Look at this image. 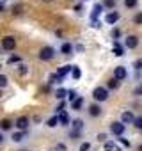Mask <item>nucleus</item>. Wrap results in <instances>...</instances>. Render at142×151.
<instances>
[{
	"label": "nucleus",
	"instance_id": "f257e3e1",
	"mask_svg": "<svg viewBox=\"0 0 142 151\" xmlns=\"http://www.w3.org/2000/svg\"><path fill=\"white\" fill-rule=\"evenodd\" d=\"M93 98H94V101L103 103V101H107V100L110 98V91H108L107 87H103V86L94 87V91H93Z\"/></svg>",
	"mask_w": 142,
	"mask_h": 151
},
{
	"label": "nucleus",
	"instance_id": "f03ea898",
	"mask_svg": "<svg viewBox=\"0 0 142 151\" xmlns=\"http://www.w3.org/2000/svg\"><path fill=\"white\" fill-rule=\"evenodd\" d=\"M37 57H39L41 60H44V62H48V60H52V59L55 57V48H53V46H43V48L39 50V53H37Z\"/></svg>",
	"mask_w": 142,
	"mask_h": 151
},
{
	"label": "nucleus",
	"instance_id": "7ed1b4c3",
	"mask_svg": "<svg viewBox=\"0 0 142 151\" xmlns=\"http://www.w3.org/2000/svg\"><path fill=\"white\" fill-rule=\"evenodd\" d=\"M114 78H115L117 82H124V80L128 78V69H126L124 66L114 68Z\"/></svg>",
	"mask_w": 142,
	"mask_h": 151
},
{
	"label": "nucleus",
	"instance_id": "20e7f679",
	"mask_svg": "<svg viewBox=\"0 0 142 151\" xmlns=\"http://www.w3.org/2000/svg\"><path fill=\"white\" fill-rule=\"evenodd\" d=\"M2 48H4L6 52H13V50L16 48V39H14L13 36H4V37H2Z\"/></svg>",
	"mask_w": 142,
	"mask_h": 151
},
{
	"label": "nucleus",
	"instance_id": "39448f33",
	"mask_svg": "<svg viewBox=\"0 0 142 151\" xmlns=\"http://www.w3.org/2000/svg\"><path fill=\"white\" fill-rule=\"evenodd\" d=\"M110 132H112V135H115V137H123L124 132H126V126H124L121 121H115V123L110 124Z\"/></svg>",
	"mask_w": 142,
	"mask_h": 151
},
{
	"label": "nucleus",
	"instance_id": "423d86ee",
	"mask_svg": "<svg viewBox=\"0 0 142 151\" xmlns=\"http://www.w3.org/2000/svg\"><path fill=\"white\" fill-rule=\"evenodd\" d=\"M14 126L18 128V132H27V130H29V126H30V119H29L27 116H22V117H18V119H16Z\"/></svg>",
	"mask_w": 142,
	"mask_h": 151
},
{
	"label": "nucleus",
	"instance_id": "0eeeda50",
	"mask_svg": "<svg viewBox=\"0 0 142 151\" xmlns=\"http://www.w3.org/2000/svg\"><path fill=\"white\" fill-rule=\"evenodd\" d=\"M69 126H71V132L84 133V130H85V121H84V119H73Z\"/></svg>",
	"mask_w": 142,
	"mask_h": 151
},
{
	"label": "nucleus",
	"instance_id": "6e6552de",
	"mask_svg": "<svg viewBox=\"0 0 142 151\" xmlns=\"http://www.w3.org/2000/svg\"><path fill=\"white\" fill-rule=\"evenodd\" d=\"M138 46V37L137 36H126V39H124V48H128V50H135Z\"/></svg>",
	"mask_w": 142,
	"mask_h": 151
},
{
	"label": "nucleus",
	"instance_id": "1a4fd4ad",
	"mask_svg": "<svg viewBox=\"0 0 142 151\" xmlns=\"http://www.w3.org/2000/svg\"><path fill=\"white\" fill-rule=\"evenodd\" d=\"M101 112H103V109H101L98 103H93V105L87 107V116H89V117H100Z\"/></svg>",
	"mask_w": 142,
	"mask_h": 151
},
{
	"label": "nucleus",
	"instance_id": "9d476101",
	"mask_svg": "<svg viewBox=\"0 0 142 151\" xmlns=\"http://www.w3.org/2000/svg\"><path fill=\"white\" fill-rule=\"evenodd\" d=\"M119 13H115V11H108L107 14H105V23L107 25H114V23H117L119 22Z\"/></svg>",
	"mask_w": 142,
	"mask_h": 151
},
{
	"label": "nucleus",
	"instance_id": "9b49d317",
	"mask_svg": "<svg viewBox=\"0 0 142 151\" xmlns=\"http://www.w3.org/2000/svg\"><path fill=\"white\" fill-rule=\"evenodd\" d=\"M133 119H135L133 112H130V110L121 112V123H123L124 126H126V124H133Z\"/></svg>",
	"mask_w": 142,
	"mask_h": 151
},
{
	"label": "nucleus",
	"instance_id": "f8f14e48",
	"mask_svg": "<svg viewBox=\"0 0 142 151\" xmlns=\"http://www.w3.org/2000/svg\"><path fill=\"white\" fill-rule=\"evenodd\" d=\"M57 116H59V124H62V126H69V124H71V117H69V114H67L66 110L59 112Z\"/></svg>",
	"mask_w": 142,
	"mask_h": 151
},
{
	"label": "nucleus",
	"instance_id": "ddd939ff",
	"mask_svg": "<svg viewBox=\"0 0 142 151\" xmlns=\"http://www.w3.org/2000/svg\"><path fill=\"white\" fill-rule=\"evenodd\" d=\"M71 69H73V66H71V64H66V66H60V68H59L55 73L59 75L60 78H64V77H67V75L71 73Z\"/></svg>",
	"mask_w": 142,
	"mask_h": 151
},
{
	"label": "nucleus",
	"instance_id": "4468645a",
	"mask_svg": "<svg viewBox=\"0 0 142 151\" xmlns=\"http://www.w3.org/2000/svg\"><path fill=\"white\" fill-rule=\"evenodd\" d=\"M73 50H75V46L71 43H67V41L60 45V53L62 55H73Z\"/></svg>",
	"mask_w": 142,
	"mask_h": 151
},
{
	"label": "nucleus",
	"instance_id": "2eb2a0df",
	"mask_svg": "<svg viewBox=\"0 0 142 151\" xmlns=\"http://www.w3.org/2000/svg\"><path fill=\"white\" fill-rule=\"evenodd\" d=\"M103 149L105 151H121V146L114 140H107V142H103Z\"/></svg>",
	"mask_w": 142,
	"mask_h": 151
},
{
	"label": "nucleus",
	"instance_id": "dca6fc26",
	"mask_svg": "<svg viewBox=\"0 0 142 151\" xmlns=\"http://www.w3.org/2000/svg\"><path fill=\"white\" fill-rule=\"evenodd\" d=\"M124 52H126V48H124L119 41H114V55H115V57H123Z\"/></svg>",
	"mask_w": 142,
	"mask_h": 151
},
{
	"label": "nucleus",
	"instance_id": "f3484780",
	"mask_svg": "<svg viewBox=\"0 0 142 151\" xmlns=\"http://www.w3.org/2000/svg\"><path fill=\"white\" fill-rule=\"evenodd\" d=\"M101 11H103V6H101V4H94L93 13H91V22H93V20H98L100 14H101Z\"/></svg>",
	"mask_w": 142,
	"mask_h": 151
},
{
	"label": "nucleus",
	"instance_id": "a211bd4d",
	"mask_svg": "<svg viewBox=\"0 0 142 151\" xmlns=\"http://www.w3.org/2000/svg\"><path fill=\"white\" fill-rule=\"evenodd\" d=\"M13 126L14 124H13L11 119H0V130H2V132H9Z\"/></svg>",
	"mask_w": 142,
	"mask_h": 151
},
{
	"label": "nucleus",
	"instance_id": "6ab92c4d",
	"mask_svg": "<svg viewBox=\"0 0 142 151\" xmlns=\"http://www.w3.org/2000/svg\"><path fill=\"white\" fill-rule=\"evenodd\" d=\"M25 135H27V132H14L11 135V139H13V142H23L25 140Z\"/></svg>",
	"mask_w": 142,
	"mask_h": 151
},
{
	"label": "nucleus",
	"instance_id": "aec40b11",
	"mask_svg": "<svg viewBox=\"0 0 142 151\" xmlns=\"http://www.w3.org/2000/svg\"><path fill=\"white\" fill-rule=\"evenodd\" d=\"M82 107H84V96H78L73 103H71V109L73 110H82Z\"/></svg>",
	"mask_w": 142,
	"mask_h": 151
},
{
	"label": "nucleus",
	"instance_id": "412c9836",
	"mask_svg": "<svg viewBox=\"0 0 142 151\" xmlns=\"http://www.w3.org/2000/svg\"><path fill=\"white\" fill-rule=\"evenodd\" d=\"M64 82V78H60L57 73H52L50 75V86H59V84H62Z\"/></svg>",
	"mask_w": 142,
	"mask_h": 151
},
{
	"label": "nucleus",
	"instance_id": "4be33fe9",
	"mask_svg": "<svg viewBox=\"0 0 142 151\" xmlns=\"http://www.w3.org/2000/svg\"><path fill=\"white\" fill-rule=\"evenodd\" d=\"M53 96H55L57 100H64V98L67 96V89H64V87H59V89L53 93Z\"/></svg>",
	"mask_w": 142,
	"mask_h": 151
},
{
	"label": "nucleus",
	"instance_id": "5701e85b",
	"mask_svg": "<svg viewBox=\"0 0 142 151\" xmlns=\"http://www.w3.org/2000/svg\"><path fill=\"white\" fill-rule=\"evenodd\" d=\"M46 126L48 128H57L59 126V116H52L50 119H46Z\"/></svg>",
	"mask_w": 142,
	"mask_h": 151
},
{
	"label": "nucleus",
	"instance_id": "b1692460",
	"mask_svg": "<svg viewBox=\"0 0 142 151\" xmlns=\"http://www.w3.org/2000/svg\"><path fill=\"white\" fill-rule=\"evenodd\" d=\"M71 77H73V80H80L82 78V69L78 66H73V69H71Z\"/></svg>",
	"mask_w": 142,
	"mask_h": 151
},
{
	"label": "nucleus",
	"instance_id": "393cba45",
	"mask_svg": "<svg viewBox=\"0 0 142 151\" xmlns=\"http://www.w3.org/2000/svg\"><path fill=\"white\" fill-rule=\"evenodd\" d=\"M117 87H119V82L112 77V78L108 80V84H107V89H108V91H112V89H117Z\"/></svg>",
	"mask_w": 142,
	"mask_h": 151
},
{
	"label": "nucleus",
	"instance_id": "a878e982",
	"mask_svg": "<svg viewBox=\"0 0 142 151\" xmlns=\"http://www.w3.org/2000/svg\"><path fill=\"white\" fill-rule=\"evenodd\" d=\"M133 126H135L137 130H142V116H135V119H133Z\"/></svg>",
	"mask_w": 142,
	"mask_h": 151
},
{
	"label": "nucleus",
	"instance_id": "bb28decb",
	"mask_svg": "<svg viewBox=\"0 0 142 151\" xmlns=\"http://www.w3.org/2000/svg\"><path fill=\"white\" fill-rule=\"evenodd\" d=\"M137 4H138V0H124V7H128V9L137 7Z\"/></svg>",
	"mask_w": 142,
	"mask_h": 151
},
{
	"label": "nucleus",
	"instance_id": "cd10ccee",
	"mask_svg": "<svg viewBox=\"0 0 142 151\" xmlns=\"http://www.w3.org/2000/svg\"><path fill=\"white\" fill-rule=\"evenodd\" d=\"M101 6H103V7H108V9H114V7H115V0H103Z\"/></svg>",
	"mask_w": 142,
	"mask_h": 151
},
{
	"label": "nucleus",
	"instance_id": "c85d7f7f",
	"mask_svg": "<svg viewBox=\"0 0 142 151\" xmlns=\"http://www.w3.org/2000/svg\"><path fill=\"white\" fill-rule=\"evenodd\" d=\"M77 98H78V94H77L75 91H67V101H69V103H73Z\"/></svg>",
	"mask_w": 142,
	"mask_h": 151
},
{
	"label": "nucleus",
	"instance_id": "c756f323",
	"mask_svg": "<svg viewBox=\"0 0 142 151\" xmlns=\"http://www.w3.org/2000/svg\"><path fill=\"white\" fill-rule=\"evenodd\" d=\"M27 71H29V66L23 64V62H20V64H18V73H20V75H25Z\"/></svg>",
	"mask_w": 142,
	"mask_h": 151
},
{
	"label": "nucleus",
	"instance_id": "7c9ffc66",
	"mask_svg": "<svg viewBox=\"0 0 142 151\" xmlns=\"http://www.w3.org/2000/svg\"><path fill=\"white\" fill-rule=\"evenodd\" d=\"M7 84H9L7 77H6V75H0V89H4V87H7Z\"/></svg>",
	"mask_w": 142,
	"mask_h": 151
},
{
	"label": "nucleus",
	"instance_id": "2f4dec72",
	"mask_svg": "<svg viewBox=\"0 0 142 151\" xmlns=\"http://www.w3.org/2000/svg\"><path fill=\"white\" fill-rule=\"evenodd\" d=\"M7 62H9V64H14V62L20 64V62H22V57H20V55H11V57L7 59Z\"/></svg>",
	"mask_w": 142,
	"mask_h": 151
},
{
	"label": "nucleus",
	"instance_id": "473e14b6",
	"mask_svg": "<svg viewBox=\"0 0 142 151\" xmlns=\"http://www.w3.org/2000/svg\"><path fill=\"white\" fill-rule=\"evenodd\" d=\"M133 23H137V25H142V11H140V13H137V14L133 16Z\"/></svg>",
	"mask_w": 142,
	"mask_h": 151
},
{
	"label": "nucleus",
	"instance_id": "72a5a7b5",
	"mask_svg": "<svg viewBox=\"0 0 142 151\" xmlns=\"http://www.w3.org/2000/svg\"><path fill=\"white\" fill-rule=\"evenodd\" d=\"M78 151H91V142H82Z\"/></svg>",
	"mask_w": 142,
	"mask_h": 151
},
{
	"label": "nucleus",
	"instance_id": "f704fd0d",
	"mask_svg": "<svg viewBox=\"0 0 142 151\" xmlns=\"http://www.w3.org/2000/svg\"><path fill=\"white\" fill-rule=\"evenodd\" d=\"M119 36H121V30H119V29H114V30H112V37H114V41H119Z\"/></svg>",
	"mask_w": 142,
	"mask_h": 151
},
{
	"label": "nucleus",
	"instance_id": "c9c22d12",
	"mask_svg": "<svg viewBox=\"0 0 142 151\" xmlns=\"http://www.w3.org/2000/svg\"><path fill=\"white\" fill-rule=\"evenodd\" d=\"M55 151H67V146L62 144V142H59V144L55 146Z\"/></svg>",
	"mask_w": 142,
	"mask_h": 151
},
{
	"label": "nucleus",
	"instance_id": "e433bc0d",
	"mask_svg": "<svg viewBox=\"0 0 142 151\" xmlns=\"http://www.w3.org/2000/svg\"><path fill=\"white\" fill-rule=\"evenodd\" d=\"M133 94H135V96H142V84L133 89Z\"/></svg>",
	"mask_w": 142,
	"mask_h": 151
},
{
	"label": "nucleus",
	"instance_id": "4c0bfd02",
	"mask_svg": "<svg viewBox=\"0 0 142 151\" xmlns=\"http://www.w3.org/2000/svg\"><path fill=\"white\" fill-rule=\"evenodd\" d=\"M64 109H66V101H60V103L57 105V109H55V110H57V114H59V112H62Z\"/></svg>",
	"mask_w": 142,
	"mask_h": 151
},
{
	"label": "nucleus",
	"instance_id": "58836bf2",
	"mask_svg": "<svg viewBox=\"0 0 142 151\" xmlns=\"http://www.w3.org/2000/svg\"><path fill=\"white\" fill-rule=\"evenodd\" d=\"M119 142H121V144H123L124 147H130V142H128L126 139H123V137H121V139H119Z\"/></svg>",
	"mask_w": 142,
	"mask_h": 151
},
{
	"label": "nucleus",
	"instance_id": "ea45409f",
	"mask_svg": "<svg viewBox=\"0 0 142 151\" xmlns=\"http://www.w3.org/2000/svg\"><path fill=\"white\" fill-rule=\"evenodd\" d=\"M91 25H93V27H96V29H100V27H101V25H100V20H93V22H91Z\"/></svg>",
	"mask_w": 142,
	"mask_h": 151
},
{
	"label": "nucleus",
	"instance_id": "a19ab883",
	"mask_svg": "<svg viewBox=\"0 0 142 151\" xmlns=\"http://www.w3.org/2000/svg\"><path fill=\"white\" fill-rule=\"evenodd\" d=\"M98 140H101V142H107V135H105V133H100V135H98Z\"/></svg>",
	"mask_w": 142,
	"mask_h": 151
},
{
	"label": "nucleus",
	"instance_id": "79ce46f5",
	"mask_svg": "<svg viewBox=\"0 0 142 151\" xmlns=\"http://www.w3.org/2000/svg\"><path fill=\"white\" fill-rule=\"evenodd\" d=\"M135 69H142V60H135Z\"/></svg>",
	"mask_w": 142,
	"mask_h": 151
},
{
	"label": "nucleus",
	"instance_id": "37998d69",
	"mask_svg": "<svg viewBox=\"0 0 142 151\" xmlns=\"http://www.w3.org/2000/svg\"><path fill=\"white\" fill-rule=\"evenodd\" d=\"M2 142H4V133L0 132V144H2Z\"/></svg>",
	"mask_w": 142,
	"mask_h": 151
},
{
	"label": "nucleus",
	"instance_id": "c03bdc74",
	"mask_svg": "<svg viewBox=\"0 0 142 151\" xmlns=\"http://www.w3.org/2000/svg\"><path fill=\"white\" fill-rule=\"evenodd\" d=\"M6 2H7V0H0V6H6Z\"/></svg>",
	"mask_w": 142,
	"mask_h": 151
},
{
	"label": "nucleus",
	"instance_id": "a18cd8bd",
	"mask_svg": "<svg viewBox=\"0 0 142 151\" xmlns=\"http://www.w3.org/2000/svg\"><path fill=\"white\" fill-rule=\"evenodd\" d=\"M137 151H142V144H138V146H137Z\"/></svg>",
	"mask_w": 142,
	"mask_h": 151
},
{
	"label": "nucleus",
	"instance_id": "49530a36",
	"mask_svg": "<svg viewBox=\"0 0 142 151\" xmlns=\"http://www.w3.org/2000/svg\"><path fill=\"white\" fill-rule=\"evenodd\" d=\"M4 9H6V6H0V13H4Z\"/></svg>",
	"mask_w": 142,
	"mask_h": 151
},
{
	"label": "nucleus",
	"instance_id": "de8ad7c7",
	"mask_svg": "<svg viewBox=\"0 0 142 151\" xmlns=\"http://www.w3.org/2000/svg\"><path fill=\"white\" fill-rule=\"evenodd\" d=\"M43 2H44V4H50V2H53V0H43Z\"/></svg>",
	"mask_w": 142,
	"mask_h": 151
},
{
	"label": "nucleus",
	"instance_id": "09e8293b",
	"mask_svg": "<svg viewBox=\"0 0 142 151\" xmlns=\"http://www.w3.org/2000/svg\"><path fill=\"white\" fill-rule=\"evenodd\" d=\"M2 96H4V93H2V89H0V98H2Z\"/></svg>",
	"mask_w": 142,
	"mask_h": 151
}]
</instances>
